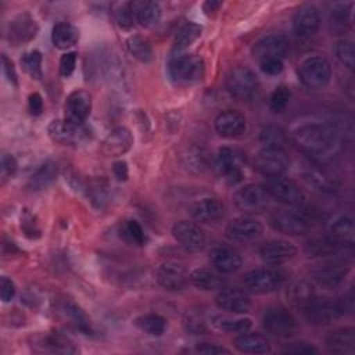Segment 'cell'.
Masks as SVG:
<instances>
[{
  "label": "cell",
  "instance_id": "cell-54",
  "mask_svg": "<svg viewBox=\"0 0 355 355\" xmlns=\"http://www.w3.org/2000/svg\"><path fill=\"white\" fill-rule=\"evenodd\" d=\"M259 67L263 73L272 75V76L279 75L283 71V62H282V60H277V58H269V60L259 61Z\"/></svg>",
  "mask_w": 355,
  "mask_h": 355
},
{
  "label": "cell",
  "instance_id": "cell-7",
  "mask_svg": "<svg viewBox=\"0 0 355 355\" xmlns=\"http://www.w3.org/2000/svg\"><path fill=\"white\" fill-rule=\"evenodd\" d=\"M304 316L311 324L322 326V324H330L344 316V311L337 301L331 300H318L316 297L306 304L304 308Z\"/></svg>",
  "mask_w": 355,
  "mask_h": 355
},
{
  "label": "cell",
  "instance_id": "cell-31",
  "mask_svg": "<svg viewBox=\"0 0 355 355\" xmlns=\"http://www.w3.org/2000/svg\"><path fill=\"white\" fill-rule=\"evenodd\" d=\"M132 8L135 12L136 22L144 28H151L161 19V6L155 1H133Z\"/></svg>",
  "mask_w": 355,
  "mask_h": 355
},
{
  "label": "cell",
  "instance_id": "cell-15",
  "mask_svg": "<svg viewBox=\"0 0 355 355\" xmlns=\"http://www.w3.org/2000/svg\"><path fill=\"white\" fill-rule=\"evenodd\" d=\"M64 111H65L67 121H69L72 123L83 125L92 111L90 93L83 89H76L72 93H69L65 100Z\"/></svg>",
  "mask_w": 355,
  "mask_h": 355
},
{
  "label": "cell",
  "instance_id": "cell-52",
  "mask_svg": "<svg viewBox=\"0 0 355 355\" xmlns=\"http://www.w3.org/2000/svg\"><path fill=\"white\" fill-rule=\"evenodd\" d=\"M76 51H67L65 54L61 55L60 58V73L64 76V78H68L73 71H75V67H76Z\"/></svg>",
  "mask_w": 355,
  "mask_h": 355
},
{
  "label": "cell",
  "instance_id": "cell-8",
  "mask_svg": "<svg viewBox=\"0 0 355 355\" xmlns=\"http://www.w3.org/2000/svg\"><path fill=\"white\" fill-rule=\"evenodd\" d=\"M262 324L266 331L276 337H290L298 327L293 313L283 306L268 308L262 316Z\"/></svg>",
  "mask_w": 355,
  "mask_h": 355
},
{
  "label": "cell",
  "instance_id": "cell-53",
  "mask_svg": "<svg viewBox=\"0 0 355 355\" xmlns=\"http://www.w3.org/2000/svg\"><path fill=\"white\" fill-rule=\"evenodd\" d=\"M125 230H126V234L129 236V239L132 241H135L137 245H143L146 243V234H144L141 226L139 225V222L128 220L125 225Z\"/></svg>",
  "mask_w": 355,
  "mask_h": 355
},
{
  "label": "cell",
  "instance_id": "cell-3",
  "mask_svg": "<svg viewBox=\"0 0 355 355\" xmlns=\"http://www.w3.org/2000/svg\"><path fill=\"white\" fill-rule=\"evenodd\" d=\"M298 75L308 89L319 90L329 85L331 79V67L326 58L313 55L301 62Z\"/></svg>",
  "mask_w": 355,
  "mask_h": 355
},
{
  "label": "cell",
  "instance_id": "cell-59",
  "mask_svg": "<svg viewBox=\"0 0 355 355\" xmlns=\"http://www.w3.org/2000/svg\"><path fill=\"white\" fill-rule=\"evenodd\" d=\"M1 65H3V71H4V75L8 79V82L17 86L18 79H17V72H15L14 64H12V61L6 54L1 55Z\"/></svg>",
  "mask_w": 355,
  "mask_h": 355
},
{
  "label": "cell",
  "instance_id": "cell-14",
  "mask_svg": "<svg viewBox=\"0 0 355 355\" xmlns=\"http://www.w3.org/2000/svg\"><path fill=\"white\" fill-rule=\"evenodd\" d=\"M288 39L282 33H272L261 37L252 47V55L259 62L269 58L282 60L288 51Z\"/></svg>",
  "mask_w": 355,
  "mask_h": 355
},
{
  "label": "cell",
  "instance_id": "cell-38",
  "mask_svg": "<svg viewBox=\"0 0 355 355\" xmlns=\"http://www.w3.org/2000/svg\"><path fill=\"white\" fill-rule=\"evenodd\" d=\"M211 323L215 329L225 333H244L252 326L250 318H232L225 315H214Z\"/></svg>",
  "mask_w": 355,
  "mask_h": 355
},
{
  "label": "cell",
  "instance_id": "cell-35",
  "mask_svg": "<svg viewBox=\"0 0 355 355\" xmlns=\"http://www.w3.org/2000/svg\"><path fill=\"white\" fill-rule=\"evenodd\" d=\"M40 347L39 351H46V352H58V354H73L76 352V347L73 345V343L60 334V333H50L46 334L44 337H42L39 340V343L36 344Z\"/></svg>",
  "mask_w": 355,
  "mask_h": 355
},
{
  "label": "cell",
  "instance_id": "cell-9",
  "mask_svg": "<svg viewBox=\"0 0 355 355\" xmlns=\"http://www.w3.org/2000/svg\"><path fill=\"white\" fill-rule=\"evenodd\" d=\"M50 139L64 146H76L83 143L89 137V130L85 125L72 123L64 119H53L47 126Z\"/></svg>",
  "mask_w": 355,
  "mask_h": 355
},
{
  "label": "cell",
  "instance_id": "cell-62",
  "mask_svg": "<svg viewBox=\"0 0 355 355\" xmlns=\"http://www.w3.org/2000/svg\"><path fill=\"white\" fill-rule=\"evenodd\" d=\"M112 171H114V175L118 180H126L128 179V165L125 161H116L114 162L112 165Z\"/></svg>",
  "mask_w": 355,
  "mask_h": 355
},
{
  "label": "cell",
  "instance_id": "cell-16",
  "mask_svg": "<svg viewBox=\"0 0 355 355\" xmlns=\"http://www.w3.org/2000/svg\"><path fill=\"white\" fill-rule=\"evenodd\" d=\"M171 232L175 240L189 251H198L205 245V234L194 222L178 220L172 225Z\"/></svg>",
  "mask_w": 355,
  "mask_h": 355
},
{
  "label": "cell",
  "instance_id": "cell-22",
  "mask_svg": "<svg viewBox=\"0 0 355 355\" xmlns=\"http://www.w3.org/2000/svg\"><path fill=\"white\" fill-rule=\"evenodd\" d=\"M133 146V135L125 126L114 128L103 140L101 151L107 157H119L130 150Z\"/></svg>",
  "mask_w": 355,
  "mask_h": 355
},
{
  "label": "cell",
  "instance_id": "cell-12",
  "mask_svg": "<svg viewBox=\"0 0 355 355\" xmlns=\"http://www.w3.org/2000/svg\"><path fill=\"white\" fill-rule=\"evenodd\" d=\"M158 284L168 291H178L186 287L189 275L184 265L179 261H165L157 270Z\"/></svg>",
  "mask_w": 355,
  "mask_h": 355
},
{
  "label": "cell",
  "instance_id": "cell-45",
  "mask_svg": "<svg viewBox=\"0 0 355 355\" xmlns=\"http://www.w3.org/2000/svg\"><path fill=\"white\" fill-rule=\"evenodd\" d=\"M135 324L144 333L150 336H161L165 331L166 322L158 313H146L136 318Z\"/></svg>",
  "mask_w": 355,
  "mask_h": 355
},
{
  "label": "cell",
  "instance_id": "cell-43",
  "mask_svg": "<svg viewBox=\"0 0 355 355\" xmlns=\"http://www.w3.org/2000/svg\"><path fill=\"white\" fill-rule=\"evenodd\" d=\"M340 244L331 237H316L308 241L305 251L309 257H329L336 254Z\"/></svg>",
  "mask_w": 355,
  "mask_h": 355
},
{
  "label": "cell",
  "instance_id": "cell-2",
  "mask_svg": "<svg viewBox=\"0 0 355 355\" xmlns=\"http://www.w3.org/2000/svg\"><path fill=\"white\" fill-rule=\"evenodd\" d=\"M205 64L200 55H175L168 62V76L176 86H191L204 78Z\"/></svg>",
  "mask_w": 355,
  "mask_h": 355
},
{
  "label": "cell",
  "instance_id": "cell-13",
  "mask_svg": "<svg viewBox=\"0 0 355 355\" xmlns=\"http://www.w3.org/2000/svg\"><path fill=\"white\" fill-rule=\"evenodd\" d=\"M244 286L257 294L275 291L283 283V276L273 269H254L244 275Z\"/></svg>",
  "mask_w": 355,
  "mask_h": 355
},
{
  "label": "cell",
  "instance_id": "cell-30",
  "mask_svg": "<svg viewBox=\"0 0 355 355\" xmlns=\"http://www.w3.org/2000/svg\"><path fill=\"white\" fill-rule=\"evenodd\" d=\"M79 40V31L71 22H57L51 29V42L57 49L67 50Z\"/></svg>",
  "mask_w": 355,
  "mask_h": 355
},
{
  "label": "cell",
  "instance_id": "cell-27",
  "mask_svg": "<svg viewBox=\"0 0 355 355\" xmlns=\"http://www.w3.org/2000/svg\"><path fill=\"white\" fill-rule=\"evenodd\" d=\"M209 258H211V263L214 265V268L219 273H225V275L237 272L243 263L240 252L237 250H234L232 247H226V245L215 247L211 251Z\"/></svg>",
  "mask_w": 355,
  "mask_h": 355
},
{
  "label": "cell",
  "instance_id": "cell-56",
  "mask_svg": "<svg viewBox=\"0 0 355 355\" xmlns=\"http://www.w3.org/2000/svg\"><path fill=\"white\" fill-rule=\"evenodd\" d=\"M284 352H291V354H318V348H315L312 344L305 343V341H297L291 343L284 348Z\"/></svg>",
  "mask_w": 355,
  "mask_h": 355
},
{
  "label": "cell",
  "instance_id": "cell-33",
  "mask_svg": "<svg viewBox=\"0 0 355 355\" xmlns=\"http://www.w3.org/2000/svg\"><path fill=\"white\" fill-rule=\"evenodd\" d=\"M330 236L340 245H352L354 244V220L347 215H338L330 223Z\"/></svg>",
  "mask_w": 355,
  "mask_h": 355
},
{
  "label": "cell",
  "instance_id": "cell-20",
  "mask_svg": "<svg viewBox=\"0 0 355 355\" xmlns=\"http://www.w3.org/2000/svg\"><path fill=\"white\" fill-rule=\"evenodd\" d=\"M320 25V14L319 10L312 4L301 6L294 18H293V29L298 37L309 39L312 37Z\"/></svg>",
  "mask_w": 355,
  "mask_h": 355
},
{
  "label": "cell",
  "instance_id": "cell-63",
  "mask_svg": "<svg viewBox=\"0 0 355 355\" xmlns=\"http://www.w3.org/2000/svg\"><path fill=\"white\" fill-rule=\"evenodd\" d=\"M220 4H222L220 1H205L202 7H204V11L209 12V11H215Z\"/></svg>",
  "mask_w": 355,
  "mask_h": 355
},
{
  "label": "cell",
  "instance_id": "cell-37",
  "mask_svg": "<svg viewBox=\"0 0 355 355\" xmlns=\"http://www.w3.org/2000/svg\"><path fill=\"white\" fill-rule=\"evenodd\" d=\"M57 176V164L53 161H47L42 164L29 178L28 186L31 190H43L47 186H50Z\"/></svg>",
  "mask_w": 355,
  "mask_h": 355
},
{
  "label": "cell",
  "instance_id": "cell-40",
  "mask_svg": "<svg viewBox=\"0 0 355 355\" xmlns=\"http://www.w3.org/2000/svg\"><path fill=\"white\" fill-rule=\"evenodd\" d=\"M287 298L294 306L304 308L315 298V291L312 284H309L308 282L297 280L288 286Z\"/></svg>",
  "mask_w": 355,
  "mask_h": 355
},
{
  "label": "cell",
  "instance_id": "cell-1",
  "mask_svg": "<svg viewBox=\"0 0 355 355\" xmlns=\"http://www.w3.org/2000/svg\"><path fill=\"white\" fill-rule=\"evenodd\" d=\"M293 144L312 157L327 155L337 146V133L331 125L311 122L291 130Z\"/></svg>",
  "mask_w": 355,
  "mask_h": 355
},
{
  "label": "cell",
  "instance_id": "cell-41",
  "mask_svg": "<svg viewBox=\"0 0 355 355\" xmlns=\"http://www.w3.org/2000/svg\"><path fill=\"white\" fill-rule=\"evenodd\" d=\"M61 309H62V313L71 320V323L79 331H82L83 334H92L93 333V326H92L90 319L76 304H73L71 301L64 302Z\"/></svg>",
  "mask_w": 355,
  "mask_h": 355
},
{
  "label": "cell",
  "instance_id": "cell-17",
  "mask_svg": "<svg viewBox=\"0 0 355 355\" xmlns=\"http://www.w3.org/2000/svg\"><path fill=\"white\" fill-rule=\"evenodd\" d=\"M270 226L284 234H304L309 229V222L298 212L291 211H275L269 218Z\"/></svg>",
  "mask_w": 355,
  "mask_h": 355
},
{
  "label": "cell",
  "instance_id": "cell-36",
  "mask_svg": "<svg viewBox=\"0 0 355 355\" xmlns=\"http://www.w3.org/2000/svg\"><path fill=\"white\" fill-rule=\"evenodd\" d=\"M302 179L312 190L319 193H333L337 189L334 179H331L327 173L316 168L306 169L302 173Z\"/></svg>",
  "mask_w": 355,
  "mask_h": 355
},
{
  "label": "cell",
  "instance_id": "cell-48",
  "mask_svg": "<svg viewBox=\"0 0 355 355\" xmlns=\"http://www.w3.org/2000/svg\"><path fill=\"white\" fill-rule=\"evenodd\" d=\"M336 55L343 65H345L349 69L354 68L355 54H354V43L351 40L348 39L338 40L336 44Z\"/></svg>",
  "mask_w": 355,
  "mask_h": 355
},
{
  "label": "cell",
  "instance_id": "cell-28",
  "mask_svg": "<svg viewBox=\"0 0 355 355\" xmlns=\"http://www.w3.org/2000/svg\"><path fill=\"white\" fill-rule=\"evenodd\" d=\"M233 344L244 354H266L270 351L269 340L261 333H240L233 340Z\"/></svg>",
  "mask_w": 355,
  "mask_h": 355
},
{
  "label": "cell",
  "instance_id": "cell-34",
  "mask_svg": "<svg viewBox=\"0 0 355 355\" xmlns=\"http://www.w3.org/2000/svg\"><path fill=\"white\" fill-rule=\"evenodd\" d=\"M189 280L200 290L204 291H212L216 288H220L223 284L222 277L209 268H196L190 275Z\"/></svg>",
  "mask_w": 355,
  "mask_h": 355
},
{
  "label": "cell",
  "instance_id": "cell-19",
  "mask_svg": "<svg viewBox=\"0 0 355 355\" xmlns=\"http://www.w3.org/2000/svg\"><path fill=\"white\" fill-rule=\"evenodd\" d=\"M215 171L223 176L230 184H236L243 180V172L239 161V155L229 147L219 148L214 159Z\"/></svg>",
  "mask_w": 355,
  "mask_h": 355
},
{
  "label": "cell",
  "instance_id": "cell-4",
  "mask_svg": "<svg viewBox=\"0 0 355 355\" xmlns=\"http://www.w3.org/2000/svg\"><path fill=\"white\" fill-rule=\"evenodd\" d=\"M270 198V194L263 186L251 183L243 186L233 194V204L244 214H258L269 207Z\"/></svg>",
  "mask_w": 355,
  "mask_h": 355
},
{
  "label": "cell",
  "instance_id": "cell-32",
  "mask_svg": "<svg viewBox=\"0 0 355 355\" xmlns=\"http://www.w3.org/2000/svg\"><path fill=\"white\" fill-rule=\"evenodd\" d=\"M180 161L186 169L200 173V172H204L209 166L211 158L205 148L198 147V146H191V147H187L182 153Z\"/></svg>",
  "mask_w": 355,
  "mask_h": 355
},
{
  "label": "cell",
  "instance_id": "cell-11",
  "mask_svg": "<svg viewBox=\"0 0 355 355\" xmlns=\"http://www.w3.org/2000/svg\"><path fill=\"white\" fill-rule=\"evenodd\" d=\"M349 272V265L340 259H329L313 268L312 277L323 288H334L343 283Z\"/></svg>",
  "mask_w": 355,
  "mask_h": 355
},
{
  "label": "cell",
  "instance_id": "cell-21",
  "mask_svg": "<svg viewBox=\"0 0 355 355\" xmlns=\"http://www.w3.org/2000/svg\"><path fill=\"white\" fill-rule=\"evenodd\" d=\"M37 29L36 21L28 12H21L8 22L7 37L11 43L18 46L32 40L36 36Z\"/></svg>",
  "mask_w": 355,
  "mask_h": 355
},
{
  "label": "cell",
  "instance_id": "cell-42",
  "mask_svg": "<svg viewBox=\"0 0 355 355\" xmlns=\"http://www.w3.org/2000/svg\"><path fill=\"white\" fill-rule=\"evenodd\" d=\"M126 47L129 53L140 62H150L153 60V47L150 42L140 36V35H132L126 40Z\"/></svg>",
  "mask_w": 355,
  "mask_h": 355
},
{
  "label": "cell",
  "instance_id": "cell-47",
  "mask_svg": "<svg viewBox=\"0 0 355 355\" xmlns=\"http://www.w3.org/2000/svg\"><path fill=\"white\" fill-rule=\"evenodd\" d=\"M291 97V90L288 86L286 85H279L277 87H275V90L270 94L269 98V105L272 108V111L275 112H280L286 108V105L288 104Z\"/></svg>",
  "mask_w": 355,
  "mask_h": 355
},
{
  "label": "cell",
  "instance_id": "cell-29",
  "mask_svg": "<svg viewBox=\"0 0 355 355\" xmlns=\"http://www.w3.org/2000/svg\"><path fill=\"white\" fill-rule=\"evenodd\" d=\"M326 347L334 354H354L355 351V336L354 329L344 327L331 331L326 338Z\"/></svg>",
  "mask_w": 355,
  "mask_h": 355
},
{
  "label": "cell",
  "instance_id": "cell-26",
  "mask_svg": "<svg viewBox=\"0 0 355 355\" xmlns=\"http://www.w3.org/2000/svg\"><path fill=\"white\" fill-rule=\"evenodd\" d=\"M215 302L219 309L232 313H247L251 308L250 297L239 288H223L218 293Z\"/></svg>",
  "mask_w": 355,
  "mask_h": 355
},
{
  "label": "cell",
  "instance_id": "cell-10",
  "mask_svg": "<svg viewBox=\"0 0 355 355\" xmlns=\"http://www.w3.org/2000/svg\"><path fill=\"white\" fill-rule=\"evenodd\" d=\"M290 165V159L283 148L263 147L254 159L255 169L266 178L283 175Z\"/></svg>",
  "mask_w": 355,
  "mask_h": 355
},
{
  "label": "cell",
  "instance_id": "cell-44",
  "mask_svg": "<svg viewBox=\"0 0 355 355\" xmlns=\"http://www.w3.org/2000/svg\"><path fill=\"white\" fill-rule=\"evenodd\" d=\"M259 141L268 148H283L287 144V136L284 130L276 125L263 126L259 132Z\"/></svg>",
  "mask_w": 355,
  "mask_h": 355
},
{
  "label": "cell",
  "instance_id": "cell-51",
  "mask_svg": "<svg viewBox=\"0 0 355 355\" xmlns=\"http://www.w3.org/2000/svg\"><path fill=\"white\" fill-rule=\"evenodd\" d=\"M105 184H103L101 182L96 180L93 182L90 186H89V196L92 198V202L98 207V208H103L104 204L107 202V190H105Z\"/></svg>",
  "mask_w": 355,
  "mask_h": 355
},
{
  "label": "cell",
  "instance_id": "cell-58",
  "mask_svg": "<svg viewBox=\"0 0 355 355\" xmlns=\"http://www.w3.org/2000/svg\"><path fill=\"white\" fill-rule=\"evenodd\" d=\"M17 171V161L10 154H3L1 157V175L4 179L12 176Z\"/></svg>",
  "mask_w": 355,
  "mask_h": 355
},
{
  "label": "cell",
  "instance_id": "cell-61",
  "mask_svg": "<svg viewBox=\"0 0 355 355\" xmlns=\"http://www.w3.org/2000/svg\"><path fill=\"white\" fill-rule=\"evenodd\" d=\"M197 352L200 354H207V355H214V354H230V351L225 347L216 345V344H209V343H202L201 345L197 347Z\"/></svg>",
  "mask_w": 355,
  "mask_h": 355
},
{
  "label": "cell",
  "instance_id": "cell-50",
  "mask_svg": "<svg viewBox=\"0 0 355 355\" xmlns=\"http://www.w3.org/2000/svg\"><path fill=\"white\" fill-rule=\"evenodd\" d=\"M183 324H184L186 331H189L190 334H202L207 331L205 320L202 319V316H200L198 313H194V312L186 313V316L183 319Z\"/></svg>",
  "mask_w": 355,
  "mask_h": 355
},
{
  "label": "cell",
  "instance_id": "cell-57",
  "mask_svg": "<svg viewBox=\"0 0 355 355\" xmlns=\"http://www.w3.org/2000/svg\"><path fill=\"white\" fill-rule=\"evenodd\" d=\"M351 7H349V10H345L344 6H340L337 10L333 11L331 21L336 25H340L341 28H344L347 24H351Z\"/></svg>",
  "mask_w": 355,
  "mask_h": 355
},
{
  "label": "cell",
  "instance_id": "cell-23",
  "mask_svg": "<svg viewBox=\"0 0 355 355\" xmlns=\"http://www.w3.org/2000/svg\"><path fill=\"white\" fill-rule=\"evenodd\" d=\"M190 216L201 223H211L219 220L225 214V207L218 198L207 197L194 201L187 208Z\"/></svg>",
  "mask_w": 355,
  "mask_h": 355
},
{
  "label": "cell",
  "instance_id": "cell-39",
  "mask_svg": "<svg viewBox=\"0 0 355 355\" xmlns=\"http://www.w3.org/2000/svg\"><path fill=\"white\" fill-rule=\"evenodd\" d=\"M202 33V28L198 24L194 22H187L183 26H180V29L176 32L175 39H173V46L172 50L176 53L186 50L187 47H190L197 39H200Z\"/></svg>",
  "mask_w": 355,
  "mask_h": 355
},
{
  "label": "cell",
  "instance_id": "cell-5",
  "mask_svg": "<svg viewBox=\"0 0 355 355\" xmlns=\"http://www.w3.org/2000/svg\"><path fill=\"white\" fill-rule=\"evenodd\" d=\"M226 90L236 100H250L258 90V78L248 67H237L226 78Z\"/></svg>",
  "mask_w": 355,
  "mask_h": 355
},
{
  "label": "cell",
  "instance_id": "cell-6",
  "mask_svg": "<svg viewBox=\"0 0 355 355\" xmlns=\"http://www.w3.org/2000/svg\"><path fill=\"white\" fill-rule=\"evenodd\" d=\"M263 187L270 194V197L294 207H300L305 202V194L301 187L291 179L280 176L266 178Z\"/></svg>",
  "mask_w": 355,
  "mask_h": 355
},
{
  "label": "cell",
  "instance_id": "cell-55",
  "mask_svg": "<svg viewBox=\"0 0 355 355\" xmlns=\"http://www.w3.org/2000/svg\"><path fill=\"white\" fill-rule=\"evenodd\" d=\"M0 295H1L3 302L11 301L12 297L15 295V284L7 276H3L0 280Z\"/></svg>",
  "mask_w": 355,
  "mask_h": 355
},
{
  "label": "cell",
  "instance_id": "cell-18",
  "mask_svg": "<svg viewBox=\"0 0 355 355\" xmlns=\"http://www.w3.org/2000/svg\"><path fill=\"white\" fill-rule=\"evenodd\" d=\"M263 233V225L252 216H237L226 226V236L236 241H248L258 239Z\"/></svg>",
  "mask_w": 355,
  "mask_h": 355
},
{
  "label": "cell",
  "instance_id": "cell-24",
  "mask_svg": "<svg viewBox=\"0 0 355 355\" xmlns=\"http://www.w3.org/2000/svg\"><path fill=\"white\" fill-rule=\"evenodd\" d=\"M297 248L293 243L286 240H272L259 248V255L265 263L280 265L293 259Z\"/></svg>",
  "mask_w": 355,
  "mask_h": 355
},
{
  "label": "cell",
  "instance_id": "cell-25",
  "mask_svg": "<svg viewBox=\"0 0 355 355\" xmlns=\"http://www.w3.org/2000/svg\"><path fill=\"white\" fill-rule=\"evenodd\" d=\"M215 130L222 137H236L245 132L247 119L245 116L234 110H226L215 118Z\"/></svg>",
  "mask_w": 355,
  "mask_h": 355
},
{
  "label": "cell",
  "instance_id": "cell-46",
  "mask_svg": "<svg viewBox=\"0 0 355 355\" xmlns=\"http://www.w3.org/2000/svg\"><path fill=\"white\" fill-rule=\"evenodd\" d=\"M21 65L32 79L42 78V53L40 51L31 50L25 53L21 58Z\"/></svg>",
  "mask_w": 355,
  "mask_h": 355
},
{
  "label": "cell",
  "instance_id": "cell-60",
  "mask_svg": "<svg viewBox=\"0 0 355 355\" xmlns=\"http://www.w3.org/2000/svg\"><path fill=\"white\" fill-rule=\"evenodd\" d=\"M28 108L32 115H40L43 111V98L39 93H32L28 98Z\"/></svg>",
  "mask_w": 355,
  "mask_h": 355
},
{
  "label": "cell",
  "instance_id": "cell-49",
  "mask_svg": "<svg viewBox=\"0 0 355 355\" xmlns=\"http://www.w3.org/2000/svg\"><path fill=\"white\" fill-rule=\"evenodd\" d=\"M116 24L122 29H130L135 25V12L132 8V3H122L118 6V8L114 12Z\"/></svg>",
  "mask_w": 355,
  "mask_h": 355
}]
</instances>
